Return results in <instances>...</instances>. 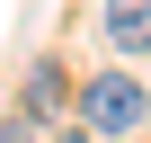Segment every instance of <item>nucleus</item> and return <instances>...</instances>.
Instances as JSON below:
<instances>
[{"mask_svg":"<svg viewBox=\"0 0 151 143\" xmlns=\"http://www.w3.org/2000/svg\"><path fill=\"white\" fill-rule=\"evenodd\" d=\"M142 116H151V90L133 81V72L80 81V125H89V134H142Z\"/></svg>","mask_w":151,"mask_h":143,"instance_id":"1","label":"nucleus"},{"mask_svg":"<svg viewBox=\"0 0 151 143\" xmlns=\"http://www.w3.org/2000/svg\"><path fill=\"white\" fill-rule=\"evenodd\" d=\"M107 45L116 54H151V0H107Z\"/></svg>","mask_w":151,"mask_h":143,"instance_id":"2","label":"nucleus"},{"mask_svg":"<svg viewBox=\"0 0 151 143\" xmlns=\"http://www.w3.org/2000/svg\"><path fill=\"white\" fill-rule=\"evenodd\" d=\"M0 143H36V125H0Z\"/></svg>","mask_w":151,"mask_h":143,"instance_id":"4","label":"nucleus"},{"mask_svg":"<svg viewBox=\"0 0 151 143\" xmlns=\"http://www.w3.org/2000/svg\"><path fill=\"white\" fill-rule=\"evenodd\" d=\"M53 143H89V134H53Z\"/></svg>","mask_w":151,"mask_h":143,"instance_id":"5","label":"nucleus"},{"mask_svg":"<svg viewBox=\"0 0 151 143\" xmlns=\"http://www.w3.org/2000/svg\"><path fill=\"white\" fill-rule=\"evenodd\" d=\"M62 98H71V81H62L53 63H36V72H27V125H45V116H62Z\"/></svg>","mask_w":151,"mask_h":143,"instance_id":"3","label":"nucleus"}]
</instances>
